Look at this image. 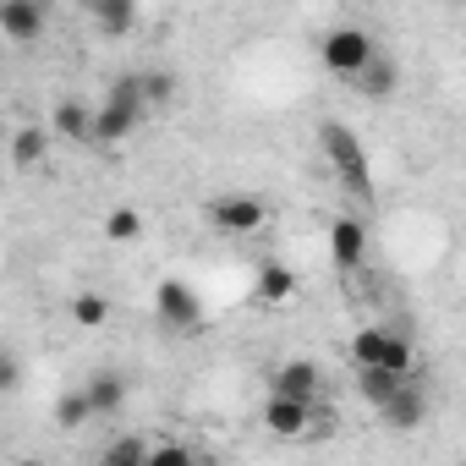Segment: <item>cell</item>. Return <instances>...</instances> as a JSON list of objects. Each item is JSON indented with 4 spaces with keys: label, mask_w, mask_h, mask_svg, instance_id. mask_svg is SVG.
Instances as JSON below:
<instances>
[{
    "label": "cell",
    "mask_w": 466,
    "mask_h": 466,
    "mask_svg": "<svg viewBox=\"0 0 466 466\" xmlns=\"http://www.w3.org/2000/svg\"><path fill=\"white\" fill-rule=\"evenodd\" d=\"M148 121V105H143V77L127 72L110 83V94L94 105V143H127L137 127Z\"/></svg>",
    "instance_id": "1"
},
{
    "label": "cell",
    "mask_w": 466,
    "mask_h": 466,
    "mask_svg": "<svg viewBox=\"0 0 466 466\" xmlns=\"http://www.w3.org/2000/svg\"><path fill=\"white\" fill-rule=\"evenodd\" d=\"M319 143H324L329 170L340 176V187H346L351 198H373V170H368V148L357 143V132L340 127V121H324V127H319Z\"/></svg>",
    "instance_id": "2"
},
{
    "label": "cell",
    "mask_w": 466,
    "mask_h": 466,
    "mask_svg": "<svg viewBox=\"0 0 466 466\" xmlns=\"http://www.w3.org/2000/svg\"><path fill=\"white\" fill-rule=\"evenodd\" d=\"M351 362L357 368H390L400 379H417V351L406 335H390L384 324H362L351 335Z\"/></svg>",
    "instance_id": "3"
},
{
    "label": "cell",
    "mask_w": 466,
    "mask_h": 466,
    "mask_svg": "<svg viewBox=\"0 0 466 466\" xmlns=\"http://www.w3.org/2000/svg\"><path fill=\"white\" fill-rule=\"evenodd\" d=\"M208 225L219 230V237L248 242V237H258V230L269 225V203L253 198V192H219V198L208 203Z\"/></svg>",
    "instance_id": "4"
},
{
    "label": "cell",
    "mask_w": 466,
    "mask_h": 466,
    "mask_svg": "<svg viewBox=\"0 0 466 466\" xmlns=\"http://www.w3.org/2000/svg\"><path fill=\"white\" fill-rule=\"evenodd\" d=\"M373 39L362 34V28H351V23H340V28H329L324 39H319V61H324V72H335V77H357L368 61H373Z\"/></svg>",
    "instance_id": "5"
},
{
    "label": "cell",
    "mask_w": 466,
    "mask_h": 466,
    "mask_svg": "<svg viewBox=\"0 0 466 466\" xmlns=\"http://www.w3.org/2000/svg\"><path fill=\"white\" fill-rule=\"evenodd\" d=\"M154 313H159V324H165L170 335H192V329H203V297H198L187 280H159V291H154Z\"/></svg>",
    "instance_id": "6"
},
{
    "label": "cell",
    "mask_w": 466,
    "mask_h": 466,
    "mask_svg": "<svg viewBox=\"0 0 466 466\" xmlns=\"http://www.w3.org/2000/svg\"><path fill=\"white\" fill-rule=\"evenodd\" d=\"M45 0H0V39H12V45H34L45 39Z\"/></svg>",
    "instance_id": "7"
},
{
    "label": "cell",
    "mask_w": 466,
    "mask_h": 466,
    "mask_svg": "<svg viewBox=\"0 0 466 466\" xmlns=\"http://www.w3.org/2000/svg\"><path fill=\"white\" fill-rule=\"evenodd\" d=\"M308 422H313V400L269 390V400H264V433H275V439H308Z\"/></svg>",
    "instance_id": "8"
},
{
    "label": "cell",
    "mask_w": 466,
    "mask_h": 466,
    "mask_svg": "<svg viewBox=\"0 0 466 466\" xmlns=\"http://www.w3.org/2000/svg\"><path fill=\"white\" fill-rule=\"evenodd\" d=\"M329 258H335V269H362V258H368V225L357 214L329 219Z\"/></svg>",
    "instance_id": "9"
},
{
    "label": "cell",
    "mask_w": 466,
    "mask_h": 466,
    "mask_svg": "<svg viewBox=\"0 0 466 466\" xmlns=\"http://www.w3.org/2000/svg\"><path fill=\"white\" fill-rule=\"evenodd\" d=\"M269 390L319 406V395H324V373H319V362H280V368L269 373Z\"/></svg>",
    "instance_id": "10"
},
{
    "label": "cell",
    "mask_w": 466,
    "mask_h": 466,
    "mask_svg": "<svg viewBox=\"0 0 466 466\" xmlns=\"http://www.w3.org/2000/svg\"><path fill=\"white\" fill-rule=\"evenodd\" d=\"M379 417L390 422V428H400V433H411V428H422L428 422V395L417 390V379H406L384 406H379Z\"/></svg>",
    "instance_id": "11"
},
{
    "label": "cell",
    "mask_w": 466,
    "mask_h": 466,
    "mask_svg": "<svg viewBox=\"0 0 466 466\" xmlns=\"http://www.w3.org/2000/svg\"><path fill=\"white\" fill-rule=\"evenodd\" d=\"M302 291V280H297V269L291 264H258V275H253V297L264 302V308H286L291 297Z\"/></svg>",
    "instance_id": "12"
},
{
    "label": "cell",
    "mask_w": 466,
    "mask_h": 466,
    "mask_svg": "<svg viewBox=\"0 0 466 466\" xmlns=\"http://www.w3.org/2000/svg\"><path fill=\"white\" fill-rule=\"evenodd\" d=\"M50 132L66 137V143H88V137H94V105H83V99H56Z\"/></svg>",
    "instance_id": "13"
},
{
    "label": "cell",
    "mask_w": 466,
    "mask_h": 466,
    "mask_svg": "<svg viewBox=\"0 0 466 466\" xmlns=\"http://www.w3.org/2000/svg\"><path fill=\"white\" fill-rule=\"evenodd\" d=\"M83 395H88V411H94V417H116V411L127 406V379L110 373V368H99V373H88Z\"/></svg>",
    "instance_id": "14"
},
{
    "label": "cell",
    "mask_w": 466,
    "mask_h": 466,
    "mask_svg": "<svg viewBox=\"0 0 466 466\" xmlns=\"http://www.w3.org/2000/svg\"><path fill=\"white\" fill-rule=\"evenodd\" d=\"M88 17L105 39H127L137 28V0H88Z\"/></svg>",
    "instance_id": "15"
},
{
    "label": "cell",
    "mask_w": 466,
    "mask_h": 466,
    "mask_svg": "<svg viewBox=\"0 0 466 466\" xmlns=\"http://www.w3.org/2000/svg\"><path fill=\"white\" fill-rule=\"evenodd\" d=\"M351 83H357V88H362V99H390V94H395V83H400V77H395V61H390V56H379V50H373V61H368V66H362V72H357V77H351Z\"/></svg>",
    "instance_id": "16"
},
{
    "label": "cell",
    "mask_w": 466,
    "mask_h": 466,
    "mask_svg": "<svg viewBox=\"0 0 466 466\" xmlns=\"http://www.w3.org/2000/svg\"><path fill=\"white\" fill-rule=\"evenodd\" d=\"M400 384H406V379H400V373H390V368H357V395H362L373 411H379Z\"/></svg>",
    "instance_id": "17"
},
{
    "label": "cell",
    "mask_w": 466,
    "mask_h": 466,
    "mask_svg": "<svg viewBox=\"0 0 466 466\" xmlns=\"http://www.w3.org/2000/svg\"><path fill=\"white\" fill-rule=\"evenodd\" d=\"M45 154H50V132L45 127H23L17 137H12V165H45Z\"/></svg>",
    "instance_id": "18"
},
{
    "label": "cell",
    "mask_w": 466,
    "mask_h": 466,
    "mask_svg": "<svg viewBox=\"0 0 466 466\" xmlns=\"http://www.w3.org/2000/svg\"><path fill=\"white\" fill-rule=\"evenodd\" d=\"M72 324H77V329H105V324H110V302H105L99 291H77V297H72Z\"/></svg>",
    "instance_id": "19"
},
{
    "label": "cell",
    "mask_w": 466,
    "mask_h": 466,
    "mask_svg": "<svg viewBox=\"0 0 466 466\" xmlns=\"http://www.w3.org/2000/svg\"><path fill=\"white\" fill-rule=\"evenodd\" d=\"M105 237H110L116 248H132V242L143 237V214H137V208H127V203H121V208H110V219H105Z\"/></svg>",
    "instance_id": "20"
},
{
    "label": "cell",
    "mask_w": 466,
    "mask_h": 466,
    "mask_svg": "<svg viewBox=\"0 0 466 466\" xmlns=\"http://www.w3.org/2000/svg\"><path fill=\"white\" fill-rule=\"evenodd\" d=\"M56 422H61V428H83V422H94L88 395H83V390H66V395L56 400Z\"/></svg>",
    "instance_id": "21"
},
{
    "label": "cell",
    "mask_w": 466,
    "mask_h": 466,
    "mask_svg": "<svg viewBox=\"0 0 466 466\" xmlns=\"http://www.w3.org/2000/svg\"><path fill=\"white\" fill-rule=\"evenodd\" d=\"M170 99H176V77H165V72H143V105H148V116L165 110Z\"/></svg>",
    "instance_id": "22"
},
{
    "label": "cell",
    "mask_w": 466,
    "mask_h": 466,
    "mask_svg": "<svg viewBox=\"0 0 466 466\" xmlns=\"http://www.w3.org/2000/svg\"><path fill=\"white\" fill-rule=\"evenodd\" d=\"M105 461L110 466H148V439H116V444H105Z\"/></svg>",
    "instance_id": "23"
},
{
    "label": "cell",
    "mask_w": 466,
    "mask_h": 466,
    "mask_svg": "<svg viewBox=\"0 0 466 466\" xmlns=\"http://www.w3.org/2000/svg\"><path fill=\"white\" fill-rule=\"evenodd\" d=\"M187 461H198V450H187V444H148V466H187Z\"/></svg>",
    "instance_id": "24"
},
{
    "label": "cell",
    "mask_w": 466,
    "mask_h": 466,
    "mask_svg": "<svg viewBox=\"0 0 466 466\" xmlns=\"http://www.w3.org/2000/svg\"><path fill=\"white\" fill-rule=\"evenodd\" d=\"M17 384H23V362H17V351L0 346V395H12Z\"/></svg>",
    "instance_id": "25"
},
{
    "label": "cell",
    "mask_w": 466,
    "mask_h": 466,
    "mask_svg": "<svg viewBox=\"0 0 466 466\" xmlns=\"http://www.w3.org/2000/svg\"><path fill=\"white\" fill-rule=\"evenodd\" d=\"M77 6H83V12H88V0H77Z\"/></svg>",
    "instance_id": "26"
}]
</instances>
